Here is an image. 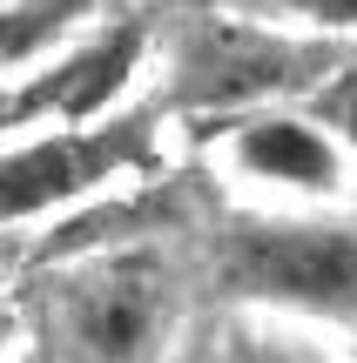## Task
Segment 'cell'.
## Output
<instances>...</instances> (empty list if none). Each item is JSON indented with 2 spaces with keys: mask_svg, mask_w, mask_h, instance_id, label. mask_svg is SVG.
Returning <instances> with one entry per match:
<instances>
[{
  "mask_svg": "<svg viewBox=\"0 0 357 363\" xmlns=\"http://www.w3.org/2000/svg\"><path fill=\"white\" fill-rule=\"evenodd\" d=\"M243 363H304V357H277V350H256V357H243Z\"/></svg>",
  "mask_w": 357,
  "mask_h": 363,
  "instance_id": "cell-8",
  "label": "cell"
},
{
  "mask_svg": "<svg viewBox=\"0 0 357 363\" xmlns=\"http://www.w3.org/2000/svg\"><path fill=\"white\" fill-rule=\"evenodd\" d=\"M162 316H169V303H162L155 269L121 262V269H101L88 283H75L67 337H75V350L88 363H148V350L162 337Z\"/></svg>",
  "mask_w": 357,
  "mask_h": 363,
  "instance_id": "cell-3",
  "label": "cell"
},
{
  "mask_svg": "<svg viewBox=\"0 0 357 363\" xmlns=\"http://www.w3.org/2000/svg\"><path fill=\"white\" fill-rule=\"evenodd\" d=\"M229 276L250 296L310 316H357V229L337 222H256L229 242Z\"/></svg>",
  "mask_w": 357,
  "mask_h": 363,
  "instance_id": "cell-1",
  "label": "cell"
},
{
  "mask_svg": "<svg viewBox=\"0 0 357 363\" xmlns=\"http://www.w3.org/2000/svg\"><path fill=\"white\" fill-rule=\"evenodd\" d=\"M229 162H236L250 182L263 189H290V195H331L344 189V148L304 115H256L236 128L229 142Z\"/></svg>",
  "mask_w": 357,
  "mask_h": 363,
  "instance_id": "cell-5",
  "label": "cell"
},
{
  "mask_svg": "<svg viewBox=\"0 0 357 363\" xmlns=\"http://www.w3.org/2000/svg\"><path fill=\"white\" fill-rule=\"evenodd\" d=\"M297 7L324 27H357V0H297Z\"/></svg>",
  "mask_w": 357,
  "mask_h": 363,
  "instance_id": "cell-7",
  "label": "cell"
},
{
  "mask_svg": "<svg viewBox=\"0 0 357 363\" xmlns=\"http://www.w3.org/2000/svg\"><path fill=\"white\" fill-rule=\"evenodd\" d=\"M148 148L142 121H108V128H54L40 142H21L0 155V222L48 216L61 202L94 195L108 175L135 169Z\"/></svg>",
  "mask_w": 357,
  "mask_h": 363,
  "instance_id": "cell-2",
  "label": "cell"
},
{
  "mask_svg": "<svg viewBox=\"0 0 357 363\" xmlns=\"http://www.w3.org/2000/svg\"><path fill=\"white\" fill-rule=\"evenodd\" d=\"M324 108H331V128H337V135H344V142L357 148V81L331 88V101H324Z\"/></svg>",
  "mask_w": 357,
  "mask_h": 363,
  "instance_id": "cell-6",
  "label": "cell"
},
{
  "mask_svg": "<svg viewBox=\"0 0 357 363\" xmlns=\"http://www.w3.org/2000/svg\"><path fill=\"white\" fill-rule=\"evenodd\" d=\"M135 54H142V34H108V40H94V48H75L27 94H13V101L0 108V121L54 115L61 128H81V121L108 115V108L121 101V88H128V74H135Z\"/></svg>",
  "mask_w": 357,
  "mask_h": 363,
  "instance_id": "cell-4",
  "label": "cell"
}]
</instances>
